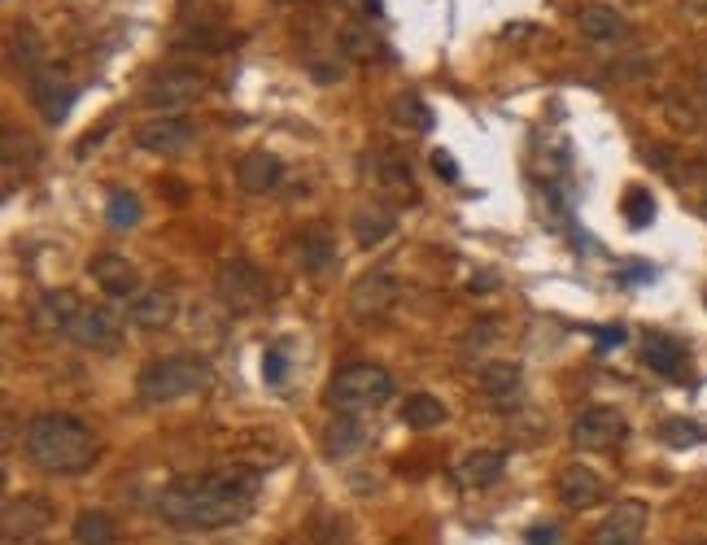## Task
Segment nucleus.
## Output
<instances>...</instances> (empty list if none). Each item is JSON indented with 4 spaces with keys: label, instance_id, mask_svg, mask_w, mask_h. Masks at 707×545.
<instances>
[{
    "label": "nucleus",
    "instance_id": "f257e3e1",
    "mask_svg": "<svg viewBox=\"0 0 707 545\" xmlns=\"http://www.w3.org/2000/svg\"><path fill=\"white\" fill-rule=\"evenodd\" d=\"M262 493V471L258 467H214L201 476H179L162 489L158 515L162 524L179 532H219L227 524L249 515V506Z\"/></svg>",
    "mask_w": 707,
    "mask_h": 545
},
{
    "label": "nucleus",
    "instance_id": "f03ea898",
    "mask_svg": "<svg viewBox=\"0 0 707 545\" xmlns=\"http://www.w3.org/2000/svg\"><path fill=\"white\" fill-rule=\"evenodd\" d=\"M22 445H27V458L35 467L53 471V476H79L97 463L101 445L92 436L88 423L70 419V415H35L22 432Z\"/></svg>",
    "mask_w": 707,
    "mask_h": 545
},
{
    "label": "nucleus",
    "instance_id": "7ed1b4c3",
    "mask_svg": "<svg viewBox=\"0 0 707 545\" xmlns=\"http://www.w3.org/2000/svg\"><path fill=\"white\" fill-rule=\"evenodd\" d=\"M210 380H214V371L206 358L171 354V358H153L140 367L136 393H140V402H149V406H166V402H179V397L206 393Z\"/></svg>",
    "mask_w": 707,
    "mask_h": 545
},
{
    "label": "nucleus",
    "instance_id": "20e7f679",
    "mask_svg": "<svg viewBox=\"0 0 707 545\" xmlns=\"http://www.w3.org/2000/svg\"><path fill=\"white\" fill-rule=\"evenodd\" d=\"M393 397V375L376 362H345V367L332 375L328 384V406L337 415H363V410H376Z\"/></svg>",
    "mask_w": 707,
    "mask_h": 545
},
{
    "label": "nucleus",
    "instance_id": "39448f33",
    "mask_svg": "<svg viewBox=\"0 0 707 545\" xmlns=\"http://www.w3.org/2000/svg\"><path fill=\"white\" fill-rule=\"evenodd\" d=\"M214 293H219V301L232 314H254L271 301V284L249 258H232V262L219 266V275H214Z\"/></svg>",
    "mask_w": 707,
    "mask_h": 545
},
{
    "label": "nucleus",
    "instance_id": "423d86ee",
    "mask_svg": "<svg viewBox=\"0 0 707 545\" xmlns=\"http://www.w3.org/2000/svg\"><path fill=\"white\" fill-rule=\"evenodd\" d=\"M402 301V284L389 271H367L350 284V314L358 323H380L389 319L393 306Z\"/></svg>",
    "mask_w": 707,
    "mask_h": 545
},
{
    "label": "nucleus",
    "instance_id": "0eeeda50",
    "mask_svg": "<svg viewBox=\"0 0 707 545\" xmlns=\"http://www.w3.org/2000/svg\"><path fill=\"white\" fill-rule=\"evenodd\" d=\"M206 92V79L188 66H171V70H158L149 83H145V105L149 109H162V114H175V109H188L197 96Z\"/></svg>",
    "mask_w": 707,
    "mask_h": 545
},
{
    "label": "nucleus",
    "instance_id": "6e6552de",
    "mask_svg": "<svg viewBox=\"0 0 707 545\" xmlns=\"http://www.w3.org/2000/svg\"><path fill=\"white\" fill-rule=\"evenodd\" d=\"M625 436H629V419L616 406H590L572 423V445L577 450H616Z\"/></svg>",
    "mask_w": 707,
    "mask_h": 545
},
{
    "label": "nucleus",
    "instance_id": "1a4fd4ad",
    "mask_svg": "<svg viewBox=\"0 0 707 545\" xmlns=\"http://www.w3.org/2000/svg\"><path fill=\"white\" fill-rule=\"evenodd\" d=\"M70 341L79 349H97V354H110V349L123 345V314L110 306H83L79 319L70 323Z\"/></svg>",
    "mask_w": 707,
    "mask_h": 545
},
{
    "label": "nucleus",
    "instance_id": "9d476101",
    "mask_svg": "<svg viewBox=\"0 0 707 545\" xmlns=\"http://www.w3.org/2000/svg\"><path fill=\"white\" fill-rule=\"evenodd\" d=\"M49 524H53V511L44 498H9L5 511H0V537L9 545H31Z\"/></svg>",
    "mask_w": 707,
    "mask_h": 545
},
{
    "label": "nucleus",
    "instance_id": "9b49d317",
    "mask_svg": "<svg viewBox=\"0 0 707 545\" xmlns=\"http://www.w3.org/2000/svg\"><path fill=\"white\" fill-rule=\"evenodd\" d=\"M75 83H70L57 66H44V70H35L31 75V101L35 109H40V118L44 123H66V114H70V105H75Z\"/></svg>",
    "mask_w": 707,
    "mask_h": 545
},
{
    "label": "nucleus",
    "instance_id": "f8f14e48",
    "mask_svg": "<svg viewBox=\"0 0 707 545\" xmlns=\"http://www.w3.org/2000/svg\"><path fill=\"white\" fill-rule=\"evenodd\" d=\"M363 175H367L380 192H393V197H402V201H419L415 175H411V166H406L402 153H393V149H371V153L363 157Z\"/></svg>",
    "mask_w": 707,
    "mask_h": 545
},
{
    "label": "nucleus",
    "instance_id": "ddd939ff",
    "mask_svg": "<svg viewBox=\"0 0 707 545\" xmlns=\"http://www.w3.org/2000/svg\"><path fill=\"white\" fill-rule=\"evenodd\" d=\"M193 136H197V127L188 123V118H175V114L149 118V123H140V127H136V144H140V149L162 153V157L184 153L188 144H193Z\"/></svg>",
    "mask_w": 707,
    "mask_h": 545
},
{
    "label": "nucleus",
    "instance_id": "4468645a",
    "mask_svg": "<svg viewBox=\"0 0 707 545\" xmlns=\"http://www.w3.org/2000/svg\"><path fill=\"white\" fill-rule=\"evenodd\" d=\"M642 532H646V506L620 502L616 511H607L603 524L590 532V545H642Z\"/></svg>",
    "mask_w": 707,
    "mask_h": 545
},
{
    "label": "nucleus",
    "instance_id": "2eb2a0df",
    "mask_svg": "<svg viewBox=\"0 0 707 545\" xmlns=\"http://www.w3.org/2000/svg\"><path fill=\"white\" fill-rule=\"evenodd\" d=\"M79 297L70 293V288H57V293H44L40 301H35V310H31V327L40 336H66L70 332V323L79 319Z\"/></svg>",
    "mask_w": 707,
    "mask_h": 545
},
{
    "label": "nucleus",
    "instance_id": "dca6fc26",
    "mask_svg": "<svg viewBox=\"0 0 707 545\" xmlns=\"http://www.w3.org/2000/svg\"><path fill=\"white\" fill-rule=\"evenodd\" d=\"M88 271H92V280H97L101 293H110L118 301H131L140 293V275H136V266H131L123 253H97Z\"/></svg>",
    "mask_w": 707,
    "mask_h": 545
},
{
    "label": "nucleus",
    "instance_id": "f3484780",
    "mask_svg": "<svg viewBox=\"0 0 707 545\" xmlns=\"http://www.w3.org/2000/svg\"><path fill=\"white\" fill-rule=\"evenodd\" d=\"M603 476H598L594 467H581V463H572V467H563L559 471V502L563 506H572V511H590V506L603 502Z\"/></svg>",
    "mask_w": 707,
    "mask_h": 545
},
{
    "label": "nucleus",
    "instance_id": "a211bd4d",
    "mask_svg": "<svg viewBox=\"0 0 707 545\" xmlns=\"http://www.w3.org/2000/svg\"><path fill=\"white\" fill-rule=\"evenodd\" d=\"M297 262H302V271L310 275V280L332 275V266L341 262V253H337V240H332L328 227H306L302 240H297Z\"/></svg>",
    "mask_w": 707,
    "mask_h": 545
},
{
    "label": "nucleus",
    "instance_id": "6ab92c4d",
    "mask_svg": "<svg viewBox=\"0 0 707 545\" xmlns=\"http://www.w3.org/2000/svg\"><path fill=\"white\" fill-rule=\"evenodd\" d=\"M127 319L140 327V332H162V327L175 323V297L166 288H145L127 301Z\"/></svg>",
    "mask_w": 707,
    "mask_h": 545
},
{
    "label": "nucleus",
    "instance_id": "aec40b11",
    "mask_svg": "<svg viewBox=\"0 0 707 545\" xmlns=\"http://www.w3.org/2000/svg\"><path fill=\"white\" fill-rule=\"evenodd\" d=\"M350 227H354V240H358V245H363V249H376V245H385V240L393 236V227H398V214H393L385 201H363V205L354 210Z\"/></svg>",
    "mask_w": 707,
    "mask_h": 545
},
{
    "label": "nucleus",
    "instance_id": "412c9836",
    "mask_svg": "<svg viewBox=\"0 0 707 545\" xmlns=\"http://www.w3.org/2000/svg\"><path fill=\"white\" fill-rule=\"evenodd\" d=\"M577 27L585 40H594V44H616V40H625L629 35V18L620 14V9H611V5H581L577 9Z\"/></svg>",
    "mask_w": 707,
    "mask_h": 545
},
{
    "label": "nucleus",
    "instance_id": "4be33fe9",
    "mask_svg": "<svg viewBox=\"0 0 707 545\" xmlns=\"http://www.w3.org/2000/svg\"><path fill=\"white\" fill-rule=\"evenodd\" d=\"M284 179V162L275 153H245L241 162H236V184H241V192H271L275 184Z\"/></svg>",
    "mask_w": 707,
    "mask_h": 545
},
{
    "label": "nucleus",
    "instance_id": "5701e85b",
    "mask_svg": "<svg viewBox=\"0 0 707 545\" xmlns=\"http://www.w3.org/2000/svg\"><path fill=\"white\" fill-rule=\"evenodd\" d=\"M367 450V428L358 415H337L323 428V454L328 458H354Z\"/></svg>",
    "mask_w": 707,
    "mask_h": 545
},
{
    "label": "nucleus",
    "instance_id": "b1692460",
    "mask_svg": "<svg viewBox=\"0 0 707 545\" xmlns=\"http://www.w3.org/2000/svg\"><path fill=\"white\" fill-rule=\"evenodd\" d=\"M502 471H507V458H502L498 450H476V454L463 458L454 476H459L463 489H489V484L502 480Z\"/></svg>",
    "mask_w": 707,
    "mask_h": 545
},
{
    "label": "nucleus",
    "instance_id": "393cba45",
    "mask_svg": "<svg viewBox=\"0 0 707 545\" xmlns=\"http://www.w3.org/2000/svg\"><path fill=\"white\" fill-rule=\"evenodd\" d=\"M642 358H646V367L659 375H681V367H686V345H681L677 336L651 332L642 341Z\"/></svg>",
    "mask_w": 707,
    "mask_h": 545
},
{
    "label": "nucleus",
    "instance_id": "a878e982",
    "mask_svg": "<svg viewBox=\"0 0 707 545\" xmlns=\"http://www.w3.org/2000/svg\"><path fill=\"white\" fill-rule=\"evenodd\" d=\"M481 393L489 402L507 406L520 393V362H489V367H481Z\"/></svg>",
    "mask_w": 707,
    "mask_h": 545
},
{
    "label": "nucleus",
    "instance_id": "bb28decb",
    "mask_svg": "<svg viewBox=\"0 0 707 545\" xmlns=\"http://www.w3.org/2000/svg\"><path fill=\"white\" fill-rule=\"evenodd\" d=\"M389 118H393V127L415 131V136H428V131H433V109L424 105L419 92H402L398 101L389 105Z\"/></svg>",
    "mask_w": 707,
    "mask_h": 545
},
{
    "label": "nucleus",
    "instance_id": "cd10ccee",
    "mask_svg": "<svg viewBox=\"0 0 707 545\" xmlns=\"http://www.w3.org/2000/svg\"><path fill=\"white\" fill-rule=\"evenodd\" d=\"M441 419H446L441 397H433V393H411V397H406V406H402V423H406V428L428 432V428H437Z\"/></svg>",
    "mask_w": 707,
    "mask_h": 545
},
{
    "label": "nucleus",
    "instance_id": "c85d7f7f",
    "mask_svg": "<svg viewBox=\"0 0 707 545\" xmlns=\"http://www.w3.org/2000/svg\"><path fill=\"white\" fill-rule=\"evenodd\" d=\"M75 541L79 545H114L118 541V524L105 511H83L75 519Z\"/></svg>",
    "mask_w": 707,
    "mask_h": 545
},
{
    "label": "nucleus",
    "instance_id": "c756f323",
    "mask_svg": "<svg viewBox=\"0 0 707 545\" xmlns=\"http://www.w3.org/2000/svg\"><path fill=\"white\" fill-rule=\"evenodd\" d=\"M659 441H668L673 450H686V445H703L707 441V428L694 419H664L659 423Z\"/></svg>",
    "mask_w": 707,
    "mask_h": 545
},
{
    "label": "nucleus",
    "instance_id": "7c9ffc66",
    "mask_svg": "<svg viewBox=\"0 0 707 545\" xmlns=\"http://www.w3.org/2000/svg\"><path fill=\"white\" fill-rule=\"evenodd\" d=\"M105 218H110V227H118V232L136 227V223H140V201H136V192H110Z\"/></svg>",
    "mask_w": 707,
    "mask_h": 545
},
{
    "label": "nucleus",
    "instance_id": "2f4dec72",
    "mask_svg": "<svg viewBox=\"0 0 707 545\" xmlns=\"http://www.w3.org/2000/svg\"><path fill=\"white\" fill-rule=\"evenodd\" d=\"M341 48L345 57H354V62H371V53H376V35H371V27H363V22H350V27L341 31Z\"/></svg>",
    "mask_w": 707,
    "mask_h": 545
},
{
    "label": "nucleus",
    "instance_id": "473e14b6",
    "mask_svg": "<svg viewBox=\"0 0 707 545\" xmlns=\"http://www.w3.org/2000/svg\"><path fill=\"white\" fill-rule=\"evenodd\" d=\"M625 218H629V227H651L655 223L651 192H646V188H629L625 192Z\"/></svg>",
    "mask_w": 707,
    "mask_h": 545
},
{
    "label": "nucleus",
    "instance_id": "72a5a7b5",
    "mask_svg": "<svg viewBox=\"0 0 707 545\" xmlns=\"http://www.w3.org/2000/svg\"><path fill=\"white\" fill-rule=\"evenodd\" d=\"M262 380H267L271 389H280V384L289 380V358H284L280 345H271L267 354H262Z\"/></svg>",
    "mask_w": 707,
    "mask_h": 545
},
{
    "label": "nucleus",
    "instance_id": "f704fd0d",
    "mask_svg": "<svg viewBox=\"0 0 707 545\" xmlns=\"http://www.w3.org/2000/svg\"><path fill=\"white\" fill-rule=\"evenodd\" d=\"M14 62H22V66H35V62H40V35H35V31H18L14 35Z\"/></svg>",
    "mask_w": 707,
    "mask_h": 545
},
{
    "label": "nucleus",
    "instance_id": "c9c22d12",
    "mask_svg": "<svg viewBox=\"0 0 707 545\" xmlns=\"http://www.w3.org/2000/svg\"><path fill=\"white\" fill-rule=\"evenodd\" d=\"M494 332H498V323H494V319H481V323L472 327V332H467L463 349H485L489 341H494Z\"/></svg>",
    "mask_w": 707,
    "mask_h": 545
},
{
    "label": "nucleus",
    "instance_id": "e433bc0d",
    "mask_svg": "<svg viewBox=\"0 0 707 545\" xmlns=\"http://www.w3.org/2000/svg\"><path fill=\"white\" fill-rule=\"evenodd\" d=\"M433 171L441 175V179H446V184H454V179H459V166H454V157L450 153H433Z\"/></svg>",
    "mask_w": 707,
    "mask_h": 545
},
{
    "label": "nucleus",
    "instance_id": "4c0bfd02",
    "mask_svg": "<svg viewBox=\"0 0 707 545\" xmlns=\"http://www.w3.org/2000/svg\"><path fill=\"white\" fill-rule=\"evenodd\" d=\"M529 545H559V528L555 524H533L529 528Z\"/></svg>",
    "mask_w": 707,
    "mask_h": 545
},
{
    "label": "nucleus",
    "instance_id": "58836bf2",
    "mask_svg": "<svg viewBox=\"0 0 707 545\" xmlns=\"http://www.w3.org/2000/svg\"><path fill=\"white\" fill-rule=\"evenodd\" d=\"M598 349H616V345H625V327H598Z\"/></svg>",
    "mask_w": 707,
    "mask_h": 545
},
{
    "label": "nucleus",
    "instance_id": "ea45409f",
    "mask_svg": "<svg viewBox=\"0 0 707 545\" xmlns=\"http://www.w3.org/2000/svg\"><path fill=\"white\" fill-rule=\"evenodd\" d=\"M625 280H651V266H646V262H629Z\"/></svg>",
    "mask_w": 707,
    "mask_h": 545
},
{
    "label": "nucleus",
    "instance_id": "a19ab883",
    "mask_svg": "<svg viewBox=\"0 0 707 545\" xmlns=\"http://www.w3.org/2000/svg\"><path fill=\"white\" fill-rule=\"evenodd\" d=\"M498 280H494V275H476V280H472V293H476V288H481V293H485V288H494Z\"/></svg>",
    "mask_w": 707,
    "mask_h": 545
},
{
    "label": "nucleus",
    "instance_id": "79ce46f5",
    "mask_svg": "<svg viewBox=\"0 0 707 545\" xmlns=\"http://www.w3.org/2000/svg\"><path fill=\"white\" fill-rule=\"evenodd\" d=\"M694 210H699V214L707 218V192H699V201H694Z\"/></svg>",
    "mask_w": 707,
    "mask_h": 545
}]
</instances>
